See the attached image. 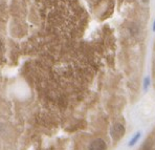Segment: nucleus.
I'll list each match as a JSON object with an SVG mask.
<instances>
[{
  "mask_svg": "<svg viewBox=\"0 0 155 150\" xmlns=\"http://www.w3.org/2000/svg\"><path fill=\"white\" fill-rule=\"evenodd\" d=\"M125 132H126V129H125V126L120 123H116L112 126L111 128V136L114 141H118L124 136Z\"/></svg>",
  "mask_w": 155,
  "mask_h": 150,
  "instance_id": "f257e3e1",
  "label": "nucleus"
},
{
  "mask_svg": "<svg viewBox=\"0 0 155 150\" xmlns=\"http://www.w3.org/2000/svg\"><path fill=\"white\" fill-rule=\"evenodd\" d=\"M153 28H154V29H155V23H154V27H153Z\"/></svg>",
  "mask_w": 155,
  "mask_h": 150,
  "instance_id": "39448f33",
  "label": "nucleus"
},
{
  "mask_svg": "<svg viewBox=\"0 0 155 150\" xmlns=\"http://www.w3.org/2000/svg\"><path fill=\"white\" fill-rule=\"evenodd\" d=\"M1 48H2V44H1V41H0V51H1Z\"/></svg>",
  "mask_w": 155,
  "mask_h": 150,
  "instance_id": "20e7f679",
  "label": "nucleus"
},
{
  "mask_svg": "<svg viewBox=\"0 0 155 150\" xmlns=\"http://www.w3.org/2000/svg\"><path fill=\"white\" fill-rule=\"evenodd\" d=\"M107 144L104 140L102 138H97V140L92 141L88 146V150H106Z\"/></svg>",
  "mask_w": 155,
  "mask_h": 150,
  "instance_id": "f03ea898",
  "label": "nucleus"
},
{
  "mask_svg": "<svg viewBox=\"0 0 155 150\" xmlns=\"http://www.w3.org/2000/svg\"><path fill=\"white\" fill-rule=\"evenodd\" d=\"M140 132H137L135 135L133 136V138H132V140L129 142V146H130V147L134 146V145H135L136 143L138 142V140H140Z\"/></svg>",
  "mask_w": 155,
  "mask_h": 150,
  "instance_id": "7ed1b4c3",
  "label": "nucleus"
}]
</instances>
